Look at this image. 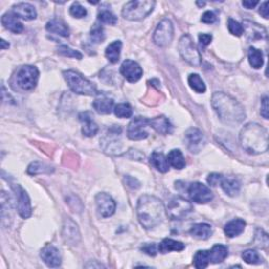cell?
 <instances>
[{"instance_id":"cell-1","label":"cell","mask_w":269,"mask_h":269,"mask_svg":"<svg viewBox=\"0 0 269 269\" xmlns=\"http://www.w3.org/2000/svg\"><path fill=\"white\" fill-rule=\"evenodd\" d=\"M211 105L221 121L228 125L242 123L246 117L244 108L232 96L218 91L212 95Z\"/></svg>"},{"instance_id":"cell-2","label":"cell","mask_w":269,"mask_h":269,"mask_svg":"<svg viewBox=\"0 0 269 269\" xmlns=\"http://www.w3.org/2000/svg\"><path fill=\"white\" fill-rule=\"evenodd\" d=\"M137 215L140 224L146 229H152L163 222L165 217L164 204L157 197L143 195L138 200Z\"/></svg>"},{"instance_id":"cell-3","label":"cell","mask_w":269,"mask_h":269,"mask_svg":"<svg viewBox=\"0 0 269 269\" xmlns=\"http://www.w3.org/2000/svg\"><path fill=\"white\" fill-rule=\"evenodd\" d=\"M240 143L250 155L263 154L268 150V132L258 123L246 124L241 130Z\"/></svg>"},{"instance_id":"cell-4","label":"cell","mask_w":269,"mask_h":269,"mask_svg":"<svg viewBox=\"0 0 269 269\" xmlns=\"http://www.w3.org/2000/svg\"><path fill=\"white\" fill-rule=\"evenodd\" d=\"M63 77H65L68 88L76 94L86 96H97L99 94L95 84L91 83L76 70L67 69L66 72H63Z\"/></svg>"},{"instance_id":"cell-5","label":"cell","mask_w":269,"mask_h":269,"mask_svg":"<svg viewBox=\"0 0 269 269\" xmlns=\"http://www.w3.org/2000/svg\"><path fill=\"white\" fill-rule=\"evenodd\" d=\"M155 4L151 0H134L123 6L122 16L131 21L142 20L153 12Z\"/></svg>"},{"instance_id":"cell-6","label":"cell","mask_w":269,"mask_h":269,"mask_svg":"<svg viewBox=\"0 0 269 269\" xmlns=\"http://www.w3.org/2000/svg\"><path fill=\"white\" fill-rule=\"evenodd\" d=\"M15 79L17 86L23 90H33L37 86L39 70L36 67L23 66L17 69Z\"/></svg>"},{"instance_id":"cell-7","label":"cell","mask_w":269,"mask_h":269,"mask_svg":"<svg viewBox=\"0 0 269 269\" xmlns=\"http://www.w3.org/2000/svg\"><path fill=\"white\" fill-rule=\"evenodd\" d=\"M179 53L181 57L193 67L201 65V55L198 51L192 37L189 35H183L179 41Z\"/></svg>"},{"instance_id":"cell-8","label":"cell","mask_w":269,"mask_h":269,"mask_svg":"<svg viewBox=\"0 0 269 269\" xmlns=\"http://www.w3.org/2000/svg\"><path fill=\"white\" fill-rule=\"evenodd\" d=\"M193 211V205L182 197H174L168 202L166 214L173 220H181Z\"/></svg>"},{"instance_id":"cell-9","label":"cell","mask_w":269,"mask_h":269,"mask_svg":"<svg viewBox=\"0 0 269 269\" xmlns=\"http://www.w3.org/2000/svg\"><path fill=\"white\" fill-rule=\"evenodd\" d=\"M174 38V25L169 19L160 21L154 32L153 40L156 45L160 47H166L171 45Z\"/></svg>"},{"instance_id":"cell-10","label":"cell","mask_w":269,"mask_h":269,"mask_svg":"<svg viewBox=\"0 0 269 269\" xmlns=\"http://www.w3.org/2000/svg\"><path fill=\"white\" fill-rule=\"evenodd\" d=\"M12 189L16 198V206L21 218L27 219L32 215V206L30 197L19 184H13Z\"/></svg>"},{"instance_id":"cell-11","label":"cell","mask_w":269,"mask_h":269,"mask_svg":"<svg viewBox=\"0 0 269 269\" xmlns=\"http://www.w3.org/2000/svg\"><path fill=\"white\" fill-rule=\"evenodd\" d=\"M187 193L190 200L198 204H206L214 199V195L209 187L200 182H194L189 184Z\"/></svg>"},{"instance_id":"cell-12","label":"cell","mask_w":269,"mask_h":269,"mask_svg":"<svg viewBox=\"0 0 269 269\" xmlns=\"http://www.w3.org/2000/svg\"><path fill=\"white\" fill-rule=\"evenodd\" d=\"M150 126L148 119L142 117L134 118L127 126V138L133 141H140L148 137L146 127Z\"/></svg>"},{"instance_id":"cell-13","label":"cell","mask_w":269,"mask_h":269,"mask_svg":"<svg viewBox=\"0 0 269 269\" xmlns=\"http://www.w3.org/2000/svg\"><path fill=\"white\" fill-rule=\"evenodd\" d=\"M120 133H121V127H112L109 134H106L100 140L104 152L109 154H119L121 152L122 144L120 141Z\"/></svg>"},{"instance_id":"cell-14","label":"cell","mask_w":269,"mask_h":269,"mask_svg":"<svg viewBox=\"0 0 269 269\" xmlns=\"http://www.w3.org/2000/svg\"><path fill=\"white\" fill-rule=\"evenodd\" d=\"M185 142L190 153L198 154L203 150L205 143H206V139L199 129L192 127L185 133Z\"/></svg>"},{"instance_id":"cell-15","label":"cell","mask_w":269,"mask_h":269,"mask_svg":"<svg viewBox=\"0 0 269 269\" xmlns=\"http://www.w3.org/2000/svg\"><path fill=\"white\" fill-rule=\"evenodd\" d=\"M95 201H96L98 212L100 214L101 217L109 218L115 214L116 202L110 195L105 193L98 194L95 198Z\"/></svg>"},{"instance_id":"cell-16","label":"cell","mask_w":269,"mask_h":269,"mask_svg":"<svg viewBox=\"0 0 269 269\" xmlns=\"http://www.w3.org/2000/svg\"><path fill=\"white\" fill-rule=\"evenodd\" d=\"M120 73L130 82H137L141 79L143 75V70L136 61L127 59L125 60L121 67H120Z\"/></svg>"},{"instance_id":"cell-17","label":"cell","mask_w":269,"mask_h":269,"mask_svg":"<svg viewBox=\"0 0 269 269\" xmlns=\"http://www.w3.org/2000/svg\"><path fill=\"white\" fill-rule=\"evenodd\" d=\"M242 27L243 33H245L246 37L249 40L256 41L267 38V32L264 27L256 22H252L250 20H244Z\"/></svg>"},{"instance_id":"cell-18","label":"cell","mask_w":269,"mask_h":269,"mask_svg":"<svg viewBox=\"0 0 269 269\" xmlns=\"http://www.w3.org/2000/svg\"><path fill=\"white\" fill-rule=\"evenodd\" d=\"M62 236L66 242L70 245H76L80 241V232L77 224L70 218H66L63 224Z\"/></svg>"},{"instance_id":"cell-19","label":"cell","mask_w":269,"mask_h":269,"mask_svg":"<svg viewBox=\"0 0 269 269\" xmlns=\"http://www.w3.org/2000/svg\"><path fill=\"white\" fill-rule=\"evenodd\" d=\"M40 257L42 261L48 267H59L61 265V254L60 251L53 245H46L41 249Z\"/></svg>"},{"instance_id":"cell-20","label":"cell","mask_w":269,"mask_h":269,"mask_svg":"<svg viewBox=\"0 0 269 269\" xmlns=\"http://www.w3.org/2000/svg\"><path fill=\"white\" fill-rule=\"evenodd\" d=\"M79 120L82 123L83 136H86L88 138H91V137L96 136L98 131H99V127L93 120V118H91L90 112H81V114L79 115Z\"/></svg>"},{"instance_id":"cell-21","label":"cell","mask_w":269,"mask_h":269,"mask_svg":"<svg viewBox=\"0 0 269 269\" xmlns=\"http://www.w3.org/2000/svg\"><path fill=\"white\" fill-rule=\"evenodd\" d=\"M12 13L15 14L18 18L24 19V20H34L37 17V12L35 10L34 6L30 3H24V2L14 5Z\"/></svg>"},{"instance_id":"cell-22","label":"cell","mask_w":269,"mask_h":269,"mask_svg":"<svg viewBox=\"0 0 269 269\" xmlns=\"http://www.w3.org/2000/svg\"><path fill=\"white\" fill-rule=\"evenodd\" d=\"M1 23L6 30L14 34H20L23 31V24L20 22L19 18L12 12L4 14L1 17Z\"/></svg>"},{"instance_id":"cell-23","label":"cell","mask_w":269,"mask_h":269,"mask_svg":"<svg viewBox=\"0 0 269 269\" xmlns=\"http://www.w3.org/2000/svg\"><path fill=\"white\" fill-rule=\"evenodd\" d=\"M220 184L226 195H228L229 197H236L239 195L241 189V183L236 177L233 176L222 177Z\"/></svg>"},{"instance_id":"cell-24","label":"cell","mask_w":269,"mask_h":269,"mask_svg":"<svg viewBox=\"0 0 269 269\" xmlns=\"http://www.w3.org/2000/svg\"><path fill=\"white\" fill-rule=\"evenodd\" d=\"M148 122H150L151 127H153L157 133L163 134V136H166V134L173 133V125L169 122V120L164 116L153 118L151 120H148Z\"/></svg>"},{"instance_id":"cell-25","label":"cell","mask_w":269,"mask_h":269,"mask_svg":"<svg viewBox=\"0 0 269 269\" xmlns=\"http://www.w3.org/2000/svg\"><path fill=\"white\" fill-rule=\"evenodd\" d=\"M245 226L246 223L242 219H233L225 225L224 232L228 238H235L244 231Z\"/></svg>"},{"instance_id":"cell-26","label":"cell","mask_w":269,"mask_h":269,"mask_svg":"<svg viewBox=\"0 0 269 269\" xmlns=\"http://www.w3.org/2000/svg\"><path fill=\"white\" fill-rule=\"evenodd\" d=\"M93 108L100 115H109L114 111V100L108 97L97 98L93 103Z\"/></svg>"},{"instance_id":"cell-27","label":"cell","mask_w":269,"mask_h":269,"mask_svg":"<svg viewBox=\"0 0 269 269\" xmlns=\"http://www.w3.org/2000/svg\"><path fill=\"white\" fill-rule=\"evenodd\" d=\"M189 233L198 240H207L212 235V228L207 223H197L192 226Z\"/></svg>"},{"instance_id":"cell-28","label":"cell","mask_w":269,"mask_h":269,"mask_svg":"<svg viewBox=\"0 0 269 269\" xmlns=\"http://www.w3.org/2000/svg\"><path fill=\"white\" fill-rule=\"evenodd\" d=\"M210 263L218 264L223 262L226 258L228 257V248L227 246L222 244H217L209 250Z\"/></svg>"},{"instance_id":"cell-29","label":"cell","mask_w":269,"mask_h":269,"mask_svg":"<svg viewBox=\"0 0 269 269\" xmlns=\"http://www.w3.org/2000/svg\"><path fill=\"white\" fill-rule=\"evenodd\" d=\"M45 29L51 32V33H55L59 35V36L62 37H68L69 36V30L67 25L63 22L61 20L58 19H52L49 20L48 22L46 23Z\"/></svg>"},{"instance_id":"cell-30","label":"cell","mask_w":269,"mask_h":269,"mask_svg":"<svg viewBox=\"0 0 269 269\" xmlns=\"http://www.w3.org/2000/svg\"><path fill=\"white\" fill-rule=\"evenodd\" d=\"M150 162L158 172H160V173H167L168 172V169H169L168 161H167V158L162 153L154 152L151 155Z\"/></svg>"},{"instance_id":"cell-31","label":"cell","mask_w":269,"mask_h":269,"mask_svg":"<svg viewBox=\"0 0 269 269\" xmlns=\"http://www.w3.org/2000/svg\"><path fill=\"white\" fill-rule=\"evenodd\" d=\"M185 248V245L179 241H176L173 239H164L162 242L158 245V250L161 253H167L171 251H182Z\"/></svg>"},{"instance_id":"cell-32","label":"cell","mask_w":269,"mask_h":269,"mask_svg":"<svg viewBox=\"0 0 269 269\" xmlns=\"http://www.w3.org/2000/svg\"><path fill=\"white\" fill-rule=\"evenodd\" d=\"M122 42L116 40L110 44L105 49V57L111 63H117L120 59V53H121Z\"/></svg>"},{"instance_id":"cell-33","label":"cell","mask_w":269,"mask_h":269,"mask_svg":"<svg viewBox=\"0 0 269 269\" xmlns=\"http://www.w3.org/2000/svg\"><path fill=\"white\" fill-rule=\"evenodd\" d=\"M166 158L168 161V164L176 169H179V171L186 166L185 158H184V156L180 150L171 151L168 153Z\"/></svg>"},{"instance_id":"cell-34","label":"cell","mask_w":269,"mask_h":269,"mask_svg":"<svg viewBox=\"0 0 269 269\" xmlns=\"http://www.w3.org/2000/svg\"><path fill=\"white\" fill-rule=\"evenodd\" d=\"M248 61L253 68L259 69L263 67V63H264L263 54H262L260 49L251 46L248 49Z\"/></svg>"},{"instance_id":"cell-35","label":"cell","mask_w":269,"mask_h":269,"mask_svg":"<svg viewBox=\"0 0 269 269\" xmlns=\"http://www.w3.org/2000/svg\"><path fill=\"white\" fill-rule=\"evenodd\" d=\"M210 263L209 250H199L194 256V265L198 269L206 268Z\"/></svg>"},{"instance_id":"cell-36","label":"cell","mask_w":269,"mask_h":269,"mask_svg":"<svg viewBox=\"0 0 269 269\" xmlns=\"http://www.w3.org/2000/svg\"><path fill=\"white\" fill-rule=\"evenodd\" d=\"M188 84L196 93L203 94L206 90V86H205L202 78L198 74H190L188 77Z\"/></svg>"},{"instance_id":"cell-37","label":"cell","mask_w":269,"mask_h":269,"mask_svg":"<svg viewBox=\"0 0 269 269\" xmlns=\"http://www.w3.org/2000/svg\"><path fill=\"white\" fill-rule=\"evenodd\" d=\"M242 258L246 262L247 264H252V265H258L263 263V259L253 249H247L242 253Z\"/></svg>"},{"instance_id":"cell-38","label":"cell","mask_w":269,"mask_h":269,"mask_svg":"<svg viewBox=\"0 0 269 269\" xmlns=\"http://www.w3.org/2000/svg\"><path fill=\"white\" fill-rule=\"evenodd\" d=\"M114 112L118 118H131L133 116V109L129 103H119L114 108Z\"/></svg>"},{"instance_id":"cell-39","label":"cell","mask_w":269,"mask_h":269,"mask_svg":"<svg viewBox=\"0 0 269 269\" xmlns=\"http://www.w3.org/2000/svg\"><path fill=\"white\" fill-rule=\"evenodd\" d=\"M52 167H49L48 165L41 163V162H33V163L30 164V166L27 167V173L30 175H37V174H45V173H51L53 172Z\"/></svg>"},{"instance_id":"cell-40","label":"cell","mask_w":269,"mask_h":269,"mask_svg":"<svg viewBox=\"0 0 269 269\" xmlns=\"http://www.w3.org/2000/svg\"><path fill=\"white\" fill-rule=\"evenodd\" d=\"M98 19L101 21L103 23L106 24H111V25H115L117 23V17L115 14H112L109 10H101L98 14Z\"/></svg>"},{"instance_id":"cell-41","label":"cell","mask_w":269,"mask_h":269,"mask_svg":"<svg viewBox=\"0 0 269 269\" xmlns=\"http://www.w3.org/2000/svg\"><path fill=\"white\" fill-rule=\"evenodd\" d=\"M90 40L93 41L94 44H100V42H102L105 38L103 27L100 26V25H98V24H95V26L93 27V29L90 30Z\"/></svg>"},{"instance_id":"cell-42","label":"cell","mask_w":269,"mask_h":269,"mask_svg":"<svg viewBox=\"0 0 269 269\" xmlns=\"http://www.w3.org/2000/svg\"><path fill=\"white\" fill-rule=\"evenodd\" d=\"M58 53L65 57H69V58H75V59H82V54L79 53L76 49L70 48L67 45H60L58 47Z\"/></svg>"},{"instance_id":"cell-43","label":"cell","mask_w":269,"mask_h":269,"mask_svg":"<svg viewBox=\"0 0 269 269\" xmlns=\"http://www.w3.org/2000/svg\"><path fill=\"white\" fill-rule=\"evenodd\" d=\"M70 15L75 18H83L88 15L87 9L82 6L79 2H74L73 5L69 8Z\"/></svg>"},{"instance_id":"cell-44","label":"cell","mask_w":269,"mask_h":269,"mask_svg":"<svg viewBox=\"0 0 269 269\" xmlns=\"http://www.w3.org/2000/svg\"><path fill=\"white\" fill-rule=\"evenodd\" d=\"M228 30L230 34L235 35L237 37H240L243 34V27L242 24H240L238 21L233 20L232 18L228 19Z\"/></svg>"},{"instance_id":"cell-45","label":"cell","mask_w":269,"mask_h":269,"mask_svg":"<svg viewBox=\"0 0 269 269\" xmlns=\"http://www.w3.org/2000/svg\"><path fill=\"white\" fill-rule=\"evenodd\" d=\"M141 250H142L143 252H145L146 254H148V256H152V257H155L156 254H157V252L159 251L158 250V245H156L155 243L144 244L142 247H141Z\"/></svg>"},{"instance_id":"cell-46","label":"cell","mask_w":269,"mask_h":269,"mask_svg":"<svg viewBox=\"0 0 269 269\" xmlns=\"http://www.w3.org/2000/svg\"><path fill=\"white\" fill-rule=\"evenodd\" d=\"M124 182H125L126 185L129 186L130 188H132V189H138L141 186L140 182L136 178H134V177H132V176H125L124 177Z\"/></svg>"},{"instance_id":"cell-47","label":"cell","mask_w":269,"mask_h":269,"mask_svg":"<svg viewBox=\"0 0 269 269\" xmlns=\"http://www.w3.org/2000/svg\"><path fill=\"white\" fill-rule=\"evenodd\" d=\"M222 175L221 174H217V173H212L207 177V182L209 185L211 186H218L220 184L222 180Z\"/></svg>"},{"instance_id":"cell-48","label":"cell","mask_w":269,"mask_h":269,"mask_svg":"<svg viewBox=\"0 0 269 269\" xmlns=\"http://www.w3.org/2000/svg\"><path fill=\"white\" fill-rule=\"evenodd\" d=\"M217 20V17L215 15V13L214 12H211V11H207V12H205L202 17H201V21L203 23H206V24H211V23H214L215 21Z\"/></svg>"},{"instance_id":"cell-49","label":"cell","mask_w":269,"mask_h":269,"mask_svg":"<svg viewBox=\"0 0 269 269\" xmlns=\"http://www.w3.org/2000/svg\"><path fill=\"white\" fill-rule=\"evenodd\" d=\"M212 40V36L209 34H200L199 35V44L202 48L206 47Z\"/></svg>"},{"instance_id":"cell-50","label":"cell","mask_w":269,"mask_h":269,"mask_svg":"<svg viewBox=\"0 0 269 269\" xmlns=\"http://www.w3.org/2000/svg\"><path fill=\"white\" fill-rule=\"evenodd\" d=\"M261 115L264 119H268V97L265 96L261 102Z\"/></svg>"},{"instance_id":"cell-51","label":"cell","mask_w":269,"mask_h":269,"mask_svg":"<svg viewBox=\"0 0 269 269\" xmlns=\"http://www.w3.org/2000/svg\"><path fill=\"white\" fill-rule=\"evenodd\" d=\"M260 14L262 16H263L265 19H268V16H269V9H268V2L265 1L261 4L260 6V10H259Z\"/></svg>"},{"instance_id":"cell-52","label":"cell","mask_w":269,"mask_h":269,"mask_svg":"<svg viewBox=\"0 0 269 269\" xmlns=\"http://www.w3.org/2000/svg\"><path fill=\"white\" fill-rule=\"evenodd\" d=\"M258 3H259L258 1H248V0H246V1H243V2H242L243 6H245V8H246V9H248V10L253 9L254 6H256Z\"/></svg>"},{"instance_id":"cell-53","label":"cell","mask_w":269,"mask_h":269,"mask_svg":"<svg viewBox=\"0 0 269 269\" xmlns=\"http://www.w3.org/2000/svg\"><path fill=\"white\" fill-rule=\"evenodd\" d=\"M10 45L6 44V41L4 39H1V49H5V48H9Z\"/></svg>"},{"instance_id":"cell-54","label":"cell","mask_w":269,"mask_h":269,"mask_svg":"<svg viewBox=\"0 0 269 269\" xmlns=\"http://www.w3.org/2000/svg\"><path fill=\"white\" fill-rule=\"evenodd\" d=\"M86 267H104V266L102 264H93V263H91L90 265L88 264Z\"/></svg>"},{"instance_id":"cell-55","label":"cell","mask_w":269,"mask_h":269,"mask_svg":"<svg viewBox=\"0 0 269 269\" xmlns=\"http://www.w3.org/2000/svg\"><path fill=\"white\" fill-rule=\"evenodd\" d=\"M197 4L200 5V6H203V5H205V2H197Z\"/></svg>"}]
</instances>
